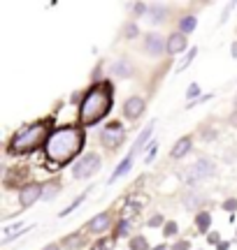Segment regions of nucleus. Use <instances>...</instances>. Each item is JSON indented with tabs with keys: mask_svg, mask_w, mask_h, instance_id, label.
I'll list each match as a JSON object with an SVG mask.
<instances>
[{
	"mask_svg": "<svg viewBox=\"0 0 237 250\" xmlns=\"http://www.w3.org/2000/svg\"><path fill=\"white\" fill-rule=\"evenodd\" d=\"M42 195H45L42 183H26V186H21V190H19V202H21L24 208H28V206L35 204Z\"/></svg>",
	"mask_w": 237,
	"mask_h": 250,
	"instance_id": "obj_7",
	"label": "nucleus"
},
{
	"mask_svg": "<svg viewBox=\"0 0 237 250\" xmlns=\"http://www.w3.org/2000/svg\"><path fill=\"white\" fill-rule=\"evenodd\" d=\"M156 146H158V144H151V151H149V155H146V165L156 158Z\"/></svg>",
	"mask_w": 237,
	"mask_h": 250,
	"instance_id": "obj_33",
	"label": "nucleus"
},
{
	"mask_svg": "<svg viewBox=\"0 0 237 250\" xmlns=\"http://www.w3.org/2000/svg\"><path fill=\"white\" fill-rule=\"evenodd\" d=\"M126 229H128V220H123V223L118 225V236H123V234H126Z\"/></svg>",
	"mask_w": 237,
	"mask_h": 250,
	"instance_id": "obj_35",
	"label": "nucleus"
},
{
	"mask_svg": "<svg viewBox=\"0 0 237 250\" xmlns=\"http://www.w3.org/2000/svg\"><path fill=\"white\" fill-rule=\"evenodd\" d=\"M110 227H112V213L110 211H102V213H98L91 223H89V232L102 234L105 229H110Z\"/></svg>",
	"mask_w": 237,
	"mask_h": 250,
	"instance_id": "obj_10",
	"label": "nucleus"
},
{
	"mask_svg": "<svg viewBox=\"0 0 237 250\" xmlns=\"http://www.w3.org/2000/svg\"><path fill=\"white\" fill-rule=\"evenodd\" d=\"M142 204H144L142 199H133V202H128V204L123 206V211H121V215H123V220H128V218H133V215H135L137 211L142 208Z\"/></svg>",
	"mask_w": 237,
	"mask_h": 250,
	"instance_id": "obj_16",
	"label": "nucleus"
},
{
	"mask_svg": "<svg viewBox=\"0 0 237 250\" xmlns=\"http://www.w3.org/2000/svg\"><path fill=\"white\" fill-rule=\"evenodd\" d=\"M202 199H205V197H202L200 192H189V195L184 197V206H186L189 211H193V208H198V206L202 204Z\"/></svg>",
	"mask_w": 237,
	"mask_h": 250,
	"instance_id": "obj_17",
	"label": "nucleus"
},
{
	"mask_svg": "<svg viewBox=\"0 0 237 250\" xmlns=\"http://www.w3.org/2000/svg\"><path fill=\"white\" fill-rule=\"evenodd\" d=\"M165 14H167V9H165L163 5H154V7H149V17H151L154 23H161V21L165 19Z\"/></svg>",
	"mask_w": 237,
	"mask_h": 250,
	"instance_id": "obj_20",
	"label": "nucleus"
},
{
	"mask_svg": "<svg viewBox=\"0 0 237 250\" xmlns=\"http://www.w3.org/2000/svg\"><path fill=\"white\" fill-rule=\"evenodd\" d=\"M195 225H198L200 232H207V229L212 227V215L207 213V211H200V213L195 215Z\"/></svg>",
	"mask_w": 237,
	"mask_h": 250,
	"instance_id": "obj_18",
	"label": "nucleus"
},
{
	"mask_svg": "<svg viewBox=\"0 0 237 250\" xmlns=\"http://www.w3.org/2000/svg\"><path fill=\"white\" fill-rule=\"evenodd\" d=\"M51 137V130H49V121H37V123H30L26 127H21L12 142H9V151L12 153H30L40 148V146H47Z\"/></svg>",
	"mask_w": 237,
	"mask_h": 250,
	"instance_id": "obj_3",
	"label": "nucleus"
},
{
	"mask_svg": "<svg viewBox=\"0 0 237 250\" xmlns=\"http://www.w3.org/2000/svg\"><path fill=\"white\" fill-rule=\"evenodd\" d=\"M174 250H189V241H179L174 246Z\"/></svg>",
	"mask_w": 237,
	"mask_h": 250,
	"instance_id": "obj_36",
	"label": "nucleus"
},
{
	"mask_svg": "<svg viewBox=\"0 0 237 250\" xmlns=\"http://www.w3.org/2000/svg\"><path fill=\"white\" fill-rule=\"evenodd\" d=\"M191 146H193V139H191V137H182L179 142L174 144V148L170 151V155H172L174 160H179V158H184L186 153L191 151Z\"/></svg>",
	"mask_w": 237,
	"mask_h": 250,
	"instance_id": "obj_12",
	"label": "nucleus"
},
{
	"mask_svg": "<svg viewBox=\"0 0 237 250\" xmlns=\"http://www.w3.org/2000/svg\"><path fill=\"white\" fill-rule=\"evenodd\" d=\"M216 248H219V250H228V248H230V243H226V241H221V243H219V246H216Z\"/></svg>",
	"mask_w": 237,
	"mask_h": 250,
	"instance_id": "obj_37",
	"label": "nucleus"
},
{
	"mask_svg": "<svg viewBox=\"0 0 237 250\" xmlns=\"http://www.w3.org/2000/svg\"><path fill=\"white\" fill-rule=\"evenodd\" d=\"M144 54L151 56V58H158V56H163V51L167 49V42H165L163 37L158 35V33H149L144 35Z\"/></svg>",
	"mask_w": 237,
	"mask_h": 250,
	"instance_id": "obj_8",
	"label": "nucleus"
},
{
	"mask_svg": "<svg viewBox=\"0 0 237 250\" xmlns=\"http://www.w3.org/2000/svg\"><path fill=\"white\" fill-rule=\"evenodd\" d=\"M195 26H198V21H195V17H193V14H189V17H184L182 21H179V28H182L184 35L193 33V30H195Z\"/></svg>",
	"mask_w": 237,
	"mask_h": 250,
	"instance_id": "obj_19",
	"label": "nucleus"
},
{
	"mask_svg": "<svg viewBox=\"0 0 237 250\" xmlns=\"http://www.w3.org/2000/svg\"><path fill=\"white\" fill-rule=\"evenodd\" d=\"M163 234H165V236H174V234H177V225H174V223H167L163 227Z\"/></svg>",
	"mask_w": 237,
	"mask_h": 250,
	"instance_id": "obj_28",
	"label": "nucleus"
},
{
	"mask_svg": "<svg viewBox=\"0 0 237 250\" xmlns=\"http://www.w3.org/2000/svg\"><path fill=\"white\" fill-rule=\"evenodd\" d=\"M100 169V155L98 153H86L82 160L74 162L72 167V176L74 179H89V176H93L95 171Z\"/></svg>",
	"mask_w": 237,
	"mask_h": 250,
	"instance_id": "obj_4",
	"label": "nucleus"
},
{
	"mask_svg": "<svg viewBox=\"0 0 237 250\" xmlns=\"http://www.w3.org/2000/svg\"><path fill=\"white\" fill-rule=\"evenodd\" d=\"M126 139V130L121 127V123H110L107 127H102L100 132V142L107 151H117L118 146Z\"/></svg>",
	"mask_w": 237,
	"mask_h": 250,
	"instance_id": "obj_5",
	"label": "nucleus"
},
{
	"mask_svg": "<svg viewBox=\"0 0 237 250\" xmlns=\"http://www.w3.org/2000/svg\"><path fill=\"white\" fill-rule=\"evenodd\" d=\"M74 239H79V236H68V241H65V248H77L82 241H74Z\"/></svg>",
	"mask_w": 237,
	"mask_h": 250,
	"instance_id": "obj_30",
	"label": "nucleus"
},
{
	"mask_svg": "<svg viewBox=\"0 0 237 250\" xmlns=\"http://www.w3.org/2000/svg\"><path fill=\"white\" fill-rule=\"evenodd\" d=\"M91 250H114V239H102V241H98Z\"/></svg>",
	"mask_w": 237,
	"mask_h": 250,
	"instance_id": "obj_24",
	"label": "nucleus"
},
{
	"mask_svg": "<svg viewBox=\"0 0 237 250\" xmlns=\"http://www.w3.org/2000/svg\"><path fill=\"white\" fill-rule=\"evenodd\" d=\"M133 12L135 14H144V12H149V7H146L144 2H137V5H133Z\"/></svg>",
	"mask_w": 237,
	"mask_h": 250,
	"instance_id": "obj_29",
	"label": "nucleus"
},
{
	"mask_svg": "<svg viewBox=\"0 0 237 250\" xmlns=\"http://www.w3.org/2000/svg\"><path fill=\"white\" fill-rule=\"evenodd\" d=\"M144 109H146L144 98H140V95H133V98H128L126 104H123V116H126L128 121H137V118L144 114Z\"/></svg>",
	"mask_w": 237,
	"mask_h": 250,
	"instance_id": "obj_9",
	"label": "nucleus"
},
{
	"mask_svg": "<svg viewBox=\"0 0 237 250\" xmlns=\"http://www.w3.org/2000/svg\"><path fill=\"white\" fill-rule=\"evenodd\" d=\"M207 241H210V243H214V246H219V243H221V241H219V234H216V232H212V234H210V239H207Z\"/></svg>",
	"mask_w": 237,
	"mask_h": 250,
	"instance_id": "obj_34",
	"label": "nucleus"
},
{
	"mask_svg": "<svg viewBox=\"0 0 237 250\" xmlns=\"http://www.w3.org/2000/svg\"><path fill=\"white\" fill-rule=\"evenodd\" d=\"M233 123H235V125H237V114H235V116H233Z\"/></svg>",
	"mask_w": 237,
	"mask_h": 250,
	"instance_id": "obj_41",
	"label": "nucleus"
},
{
	"mask_svg": "<svg viewBox=\"0 0 237 250\" xmlns=\"http://www.w3.org/2000/svg\"><path fill=\"white\" fill-rule=\"evenodd\" d=\"M195 54H198V49H191V51H189V56H186V58H184V61L179 62V67H177V72H184V70H186V67L191 65V61L195 58Z\"/></svg>",
	"mask_w": 237,
	"mask_h": 250,
	"instance_id": "obj_23",
	"label": "nucleus"
},
{
	"mask_svg": "<svg viewBox=\"0 0 237 250\" xmlns=\"http://www.w3.org/2000/svg\"><path fill=\"white\" fill-rule=\"evenodd\" d=\"M161 223H163V215H154V218L149 220V227H158Z\"/></svg>",
	"mask_w": 237,
	"mask_h": 250,
	"instance_id": "obj_32",
	"label": "nucleus"
},
{
	"mask_svg": "<svg viewBox=\"0 0 237 250\" xmlns=\"http://www.w3.org/2000/svg\"><path fill=\"white\" fill-rule=\"evenodd\" d=\"M223 208H226V211H235V208H237V199H228V202L223 204Z\"/></svg>",
	"mask_w": 237,
	"mask_h": 250,
	"instance_id": "obj_31",
	"label": "nucleus"
},
{
	"mask_svg": "<svg viewBox=\"0 0 237 250\" xmlns=\"http://www.w3.org/2000/svg\"><path fill=\"white\" fill-rule=\"evenodd\" d=\"M214 174V165H212V160H198L195 165H191V169L184 174V181L189 183V186H195L198 181L207 179V176H212Z\"/></svg>",
	"mask_w": 237,
	"mask_h": 250,
	"instance_id": "obj_6",
	"label": "nucleus"
},
{
	"mask_svg": "<svg viewBox=\"0 0 237 250\" xmlns=\"http://www.w3.org/2000/svg\"><path fill=\"white\" fill-rule=\"evenodd\" d=\"M137 35H140V30H137L135 23H128V26L123 28V37H126V40H135Z\"/></svg>",
	"mask_w": 237,
	"mask_h": 250,
	"instance_id": "obj_25",
	"label": "nucleus"
},
{
	"mask_svg": "<svg viewBox=\"0 0 237 250\" xmlns=\"http://www.w3.org/2000/svg\"><path fill=\"white\" fill-rule=\"evenodd\" d=\"M130 250H149V241H146L144 236H133L130 241H128Z\"/></svg>",
	"mask_w": 237,
	"mask_h": 250,
	"instance_id": "obj_21",
	"label": "nucleus"
},
{
	"mask_svg": "<svg viewBox=\"0 0 237 250\" xmlns=\"http://www.w3.org/2000/svg\"><path fill=\"white\" fill-rule=\"evenodd\" d=\"M114 104V88L110 81H100L86 90L79 104V125H95L110 114Z\"/></svg>",
	"mask_w": 237,
	"mask_h": 250,
	"instance_id": "obj_2",
	"label": "nucleus"
},
{
	"mask_svg": "<svg viewBox=\"0 0 237 250\" xmlns=\"http://www.w3.org/2000/svg\"><path fill=\"white\" fill-rule=\"evenodd\" d=\"M154 250H165V246H156V248Z\"/></svg>",
	"mask_w": 237,
	"mask_h": 250,
	"instance_id": "obj_40",
	"label": "nucleus"
},
{
	"mask_svg": "<svg viewBox=\"0 0 237 250\" xmlns=\"http://www.w3.org/2000/svg\"><path fill=\"white\" fill-rule=\"evenodd\" d=\"M184 49H186V35H184L182 30H179V33H172V35H167V54L170 56L182 54Z\"/></svg>",
	"mask_w": 237,
	"mask_h": 250,
	"instance_id": "obj_11",
	"label": "nucleus"
},
{
	"mask_svg": "<svg viewBox=\"0 0 237 250\" xmlns=\"http://www.w3.org/2000/svg\"><path fill=\"white\" fill-rule=\"evenodd\" d=\"M233 58H237V42L233 44Z\"/></svg>",
	"mask_w": 237,
	"mask_h": 250,
	"instance_id": "obj_39",
	"label": "nucleus"
},
{
	"mask_svg": "<svg viewBox=\"0 0 237 250\" xmlns=\"http://www.w3.org/2000/svg\"><path fill=\"white\" fill-rule=\"evenodd\" d=\"M86 195H89V190H86V192H82V195L77 197V199H74V202L68 206V208H63V211H61V215H68V213H72L74 208H79V206H82V202L86 199Z\"/></svg>",
	"mask_w": 237,
	"mask_h": 250,
	"instance_id": "obj_22",
	"label": "nucleus"
},
{
	"mask_svg": "<svg viewBox=\"0 0 237 250\" xmlns=\"http://www.w3.org/2000/svg\"><path fill=\"white\" fill-rule=\"evenodd\" d=\"M133 160H135V153H128L126 158L121 160V165H118L117 169H114V174L110 176V183H114L117 179H121V176H123V174H126V171L133 167Z\"/></svg>",
	"mask_w": 237,
	"mask_h": 250,
	"instance_id": "obj_13",
	"label": "nucleus"
},
{
	"mask_svg": "<svg viewBox=\"0 0 237 250\" xmlns=\"http://www.w3.org/2000/svg\"><path fill=\"white\" fill-rule=\"evenodd\" d=\"M112 72L117 74L118 79H126V77H130V74H133V65H130L126 58H121V61H117L114 65H112Z\"/></svg>",
	"mask_w": 237,
	"mask_h": 250,
	"instance_id": "obj_15",
	"label": "nucleus"
},
{
	"mask_svg": "<svg viewBox=\"0 0 237 250\" xmlns=\"http://www.w3.org/2000/svg\"><path fill=\"white\" fill-rule=\"evenodd\" d=\"M198 95H200V86H198V83H191L189 90H186V98L193 100V98H198Z\"/></svg>",
	"mask_w": 237,
	"mask_h": 250,
	"instance_id": "obj_26",
	"label": "nucleus"
},
{
	"mask_svg": "<svg viewBox=\"0 0 237 250\" xmlns=\"http://www.w3.org/2000/svg\"><path fill=\"white\" fill-rule=\"evenodd\" d=\"M42 250H61V248H58L56 243H49V246H45V248H42Z\"/></svg>",
	"mask_w": 237,
	"mask_h": 250,
	"instance_id": "obj_38",
	"label": "nucleus"
},
{
	"mask_svg": "<svg viewBox=\"0 0 237 250\" xmlns=\"http://www.w3.org/2000/svg\"><path fill=\"white\" fill-rule=\"evenodd\" d=\"M84 146V132L82 127L74 125H63L51 132L49 142L45 146L47 160L51 162V167H63L68 162H72L77 158V153Z\"/></svg>",
	"mask_w": 237,
	"mask_h": 250,
	"instance_id": "obj_1",
	"label": "nucleus"
},
{
	"mask_svg": "<svg viewBox=\"0 0 237 250\" xmlns=\"http://www.w3.org/2000/svg\"><path fill=\"white\" fill-rule=\"evenodd\" d=\"M58 192H61V186L56 183V186H49V190H47V192H45V195H42V197H45V199H51V197H54V195H58Z\"/></svg>",
	"mask_w": 237,
	"mask_h": 250,
	"instance_id": "obj_27",
	"label": "nucleus"
},
{
	"mask_svg": "<svg viewBox=\"0 0 237 250\" xmlns=\"http://www.w3.org/2000/svg\"><path fill=\"white\" fill-rule=\"evenodd\" d=\"M154 125H156V121H151V123L146 125L144 130H142V134L137 137V142H135V146H133V151H130V153H135V155H137V153L144 148V144L149 142V137H151V132H154Z\"/></svg>",
	"mask_w": 237,
	"mask_h": 250,
	"instance_id": "obj_14",
	"label": "nucleus"
}]
</instances>
